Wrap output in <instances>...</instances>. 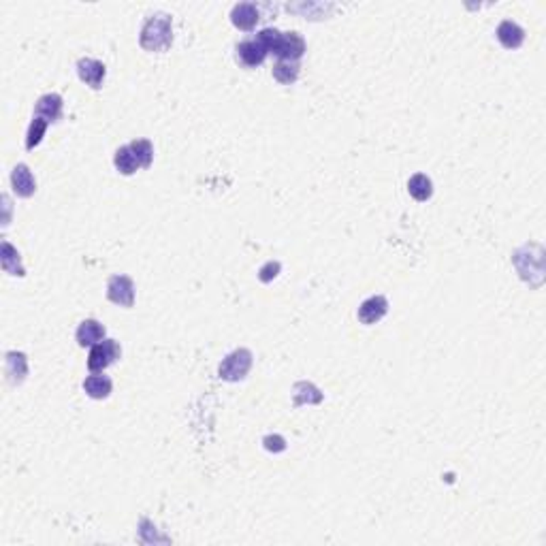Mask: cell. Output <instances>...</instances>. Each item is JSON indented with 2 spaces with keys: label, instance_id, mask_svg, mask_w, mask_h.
I'll list each match as a JSON object with an SVG mask.
<instances>
[{
  "label": "cell",
  "instance_id": "20",
  "mask_svg": "<svg viewBox=\"0 0 546 546\" xmlns=\"http://www.w3.org/2000/svg\"><path fill=\"white\" fill-rule=\"evenodd\" d=\"M129 145H131V150H133V154H135L139 167H141V169H148V167L152 164V158H154V145H152L148 139H137V141H133V143H129Z\"/></svg>",
  "mask_w": 546,
  "mask_h": 546
},
{
  "label": "cell",
  "instance_id": "14",
  "mask_svg": "<svg viewBox=\"0 0 546 546\" xmlns=\"http://www.w3.org/2000/svg\"><path fill=\"white\" fill-rule=\"evenodd\" d=\"M28 374V358L24 352H9L7 354V376L11 380V384H20L24 382Z\"/></svg>",
  "mask_w": 546,
  "mask_h": 546
},
{
  "label": "cell",
  "instance_id": "11",
  "mask_svg": "<svg viewBox=\"0 0 546 546\" xmlns=\"http://www.w3.org/2000/svg\"><path fill=\"white\" fill-rule=\"evenodd\" d=\"M34 117H43L47 122H58L63 117V96L60 94H45L39 98Z\"/></svg>",
  "mask_w": 546,
  "mask_h": 546
},
{
  "label": "cell",
  "instance_id": "6",
  "mask_svg": "<svg viewBox=\"0 0 546 546\" xmlns=\"http://www.w3.org/2000/svg\"><path fill=\"white\" fill-rule=\"evenodd\" d=\"M389 312V301L382 294H374L370 299H365L358 306V320L363 325H376L378 320H382Z\"/></svg>",
  "mask_w": 546,
  "mask_h": 546
},
{
  "label": "cell",
  "instance_id": "10",
  "mask_svg": "<svg viewBox=\"0 0 546 546\" xmlns=\"http://www.w3.org/2000/svg\"><path fill=\"white\" fill-rule=\"evenodd\" d=\"M11 186H13V193L22 199H28L34 195L37 190V181H34V175L32 171L26 167V164H18L11 173Z\"/></svg>",
  "mask_w": 546,
  "mask_h": 546
},
{
  "label": "cell",
  "instance_id": "7",
  "mask_svg": "<svg viewBox=\"0 0 546 546\" xmlns=\"http://www.w3.org/2000/svg\"><path fill=\"white\" fill-rule=\"evenodd\" d=\"M265 58H267V49L259 39H248L237 45V60L248 69L261 67L265 63Z\"/></svg>",
  "mask_w": 546,
  "mask_h": 546
},
{
  "label": "cell",
  "instance_id": "13",
  "mask_svg": "<svg viewBox=\"0 0 546 546\" xmlns=\"http://www.w3.org/2000/svg\"><path fill=\"white\" fill-rule=\"evenodd\" d=\"M105 339V327L98 320H84L77 329V342L79 346H94Z\"/></svg>",
  "mask_w": 546,
  "mask_h": 546
},
{
  "label": "cell",
  "instance_id": "16",
  "mask_svg": "<svg viewBox=\"0 0 546 546\" xmlns=\"http://www.w3.org/2000/svg\"><path fill=\"white\" fill-rule=\"evenodd\" d=\"M408 190H410V195L416 201H427L434 195V184H431V179L424 173H416L408 181Z\"/></svg>",
  "mask_w": 546,
  "mask_h": 546
},
{
  "label": "cell",
  "instance_id": "9",
  "mask_svg": "<svg viewBox=\"0 0 546 546\" xmlns=\"http://www.w3.org/2000/svg\"><path fill=\"white\" fill-rule=\"evenodd\" d=\"M259 20H261V13H259L256 5H252V3H239L230 11V22L239 30H254Z\"/></svg>",
  "mask_w": 546,
  "mask_h": 546
},
{
  "label": "cell",
  "instance_id": "21",
  "mask_svg": "<svg viewBox=\"0 0 546 546\" xmlns=\"http://www.w3.org/2000/svg\"><path fill=\"white\" fill-rule=\"evenodd\" d=\"M47 119H43V117H34L32 119V124H30V129H28V137H26V148L28 150H34L39 143H41V139H43V135H45V131H47Z\"/></svg>",
  "mask_w": 546,
  "mask_h": 546
},
{
  "label": "cell",
  "instance_id": "15",
  "mask_svg": "<svg viewBox=\"0 0 546 546\" xmlns=\"http://www.w3.org/2000/svg\"><path fill=\"white\" fill-rule=\"evenodd\" d=\"M111 386H113V384H111V378L105 376V374H96V372L84 380V391H86L92 399H105V397H109Z\"/></svg>",
  "mask_w": 546,
  "mask_h": 546
},
{
  "label": "cell",
  "instance_id": "5",
  "mask_svg": "<svg viewBox=\"0 0 546 546\" xmlns=\"http://www.w3.org/2000/svg\"><path fill=\"white\" fill-rule=\"evenodd\" d=\"M273 53L280 60H290V63H299V58L306 53V41L299 32H282L280 41L273 49Z\"/></svg>",
  "mask_w": 546,
  "mask_h": 546
},
{
  "label": "cell",
  "instance_id": "12",
  "mask_svg": "<svg viewBox=\"0 0 546 546\" xmlns=\"http://www.w3.org/2000/svg\"><path fill=\"white\" fill-rule=\"evenodd\" d=\"M498 39L500 43L506 47V49H519L525 41V30L512 22V20H504L500 26H498Z\"/></svg>",
  "mask_w": 546,
  "mask_h": 546
},
{
  "label": "cell",
  "instance_id": "23",
  "mask_svg": "<svg viewBox=\"0 0 546 546\" xmlns=\"http://www.w3.org/2000/svg\"><path fill=\"white\" fill-rule=\"evenodd\" d=\"M278 273H280V263L269 261L267 265H263V267H261V271H259V280L267 284V282H271Z\"/></svg>",
  "mask_w": 546,
  "mask_h": 546
},
{
  "label": "cell",
  "instance_id": "19",
  "mask_svg": "<svg viewBox=\"0 0 546 546\" xmlns=\"http://www.w3.org/2000/svg\"><path fill=\"white\" fill-rule=\"evenodd\" d=\"M273 77L284 84L290 86L299 79V63H290V60H278L273 67Z\"/></svg>",
  "mask_w": 546,
  "mask_h": 546
},
{
  "label": "cell",
  "instance_id": "18",
  "mask_svg": "<svg viewBox=\"0 0 546 546\" xmlns=\"http://www.w3.org/2000/svg\"><path fill=\"white\" fill-rule=\"evenodd\" d=\"M3 269L11 275H24V267H22V261H20V252L9 244V241H3Z\"/></svg>",
  "mask_w": 546,
  "mask_h": 546
},
{
  "label": "cell",
  "instance_id": "17",
  "mask_svg": "<svg viewBox=\"0 0 546 546\" xmlns=\"http://www.w3.org/2000/svg\"><path fill=\"white\" fill-rule=\"evenodd\" d=\"M113 164H115V169L122 173V175H133L137 169H141L139 162H137V158H135V154H133V150H131V145H122V148L115 152Z\"/></svg>",
  "mask_w": 546,
  "mask_h": 546
},
{
  "label": "cell",
  "instance_id": "4",
  "mask_svg": "<svg viewBox=\"0 0 546 546\" xmlns=\"http://www.w3.org/2000/svg\"><path fill=\"white\" fill-rule=\"evenodd\" d=\"M107 297L119 308H133L135 303V284L129 275H111L107 284Z\"/></svg>",
  "mask_w": 546,
  "mask_h": 546
},
{
  "label": "cell",
  "instance_id": "8",
  "mask_svg": "<svg viewBox=\"0 0 546 546\" xmlns=\"http://www.w3.org/2000/svg\"><path fill=\"white\" fill-rule=\"evenodd\" d=\"M105 65L100 63V60H94V58H82L77 63V75L84 84H88L90 88L98 90L103 86V79H105Z\"/></svg>",
  "mask_w": 546,
  "mask_h": 546
},
{
  "label": "cell",
  "instance_id": "2",
  "mask_svg": "<svg viewBox=\"0 0 546 546\" xmlns=\"http://www.w3.org/2000/svg\"><path fill=\"white\" fill-rule=\"evenodd\" d=\"M250 368H252V352L248 348H237L220 363L218 374L226 382H239L248 376Z\"/></svg>",
  "mask_w": 546,
  "mask_h": 546
},
{
  "label": "cell",
  "instance_id": "22",
  "mask_svg": "<svg viewBox=\"0 0 546 546\" xmlns=\"http://www.w3.org/2000/svg\"><path fill=\"white\" fill-rule=\"evenodd\" d=\"M280 30H275V28H265V30H261L259 32V41L263 43V47L267 49V53H273V49H275V45H278V41H280Z\"/></svg>",
  "mask_w": 546,
  "mask_h": 546
},
{
  "label": "cell",
  "instance_id": "24",
  "mask_svg": "<svg viewBox=\"0 0 546 546\" xmlns=\"http://www.w3.org/2000/svg\"><path fill=\"white\" fill-rule=\"evenodd\" d=\"M265 448L271 453H282L286 448V440L282 436H267L265 438Z\"/></svg>",
  "mask_w": 546,
  "mask_h": 546
},
{
  "label": "cell",
  "instance_id": "1",
  "mask_svg": "<svg viewBox=\"0 0 546 546\" xmlns=\"http://www.w3.org/2000/svg\"><path fill=\"white\" fill-rule=\"evenodd\" d=\"M141 47L148 51H164L173 43V22L167 13L150 15L141 28Z\"/></svg>",
  "mask_w": 546,
  "mask_h": 546
},
{
  "label": "cell",
  "instance_id": "3",
  "mask_svg": "<svg viewBox=\"0 0 546 546\" xmlns=\"http://www.w3.org/2000/svg\"><path fill=\"white\" fill-rule=\"evenodd\" d=\"M119 354H122V348H119V344L115 339H103V342L94 344L88 354V370L103 372L109 365H113V363L119 358Z\"/></svg>",
  "mask_w": 546,
  "mask_h": 546
}]
</instances>
